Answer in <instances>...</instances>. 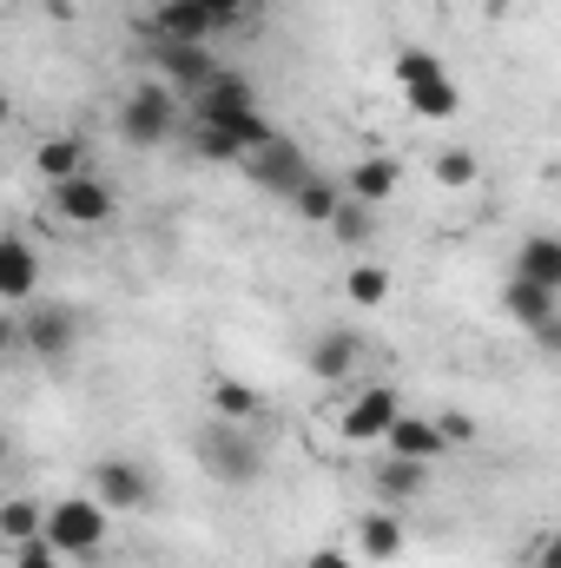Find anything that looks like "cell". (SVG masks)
<instances>
[{
  "instance_id": "obj_1",
  "label": "cell",
  "mask_w": 561,
  "mask_h": 568,
  "mask_svg": "<svg viewBox=\"0 0 561 568\" xmlns=\"http://www.w3.org/2000/svg\"><path fill=\"white\" fill-rule=\"evenodd\" d=\"M13 317H20V351H33L40 364H67L86 344V317L67 297H27Z\"/></svg>"
},
{
  "instance_id": "obj_2",
  "label": "cell",
  "mask_w": 561,
  "mask_h": 568,
  "mask_svg": "<svg viewBox=\"0 0 561 568\" xmlns=\"http://www.w3.org/2000/svg\"><path fill=\"white\" fill-rule=\"evenodd\" d=\"M198 463H205V476L212 483H225V489H252L258 476H265V443L252 436V424H205L198 429Z\"/></svg>"
},
{
  "instance_id": "obj_3",
  "label": "cell",
  "mask_w": 561,
  "mask_h": 568,
  "mask_svg": "<svg viewBox=\"0 0 561 568\" xmlns=\"http://www.w3.org/2000/svg\"><path fill=\"white\" fill-rule=\"evenodd\" d=\"M40 542L53 556H73V562H93L106 549V509L93 496H60L47 503V523H40Z\"/></svg>"
},
{
  "instance_id": "obj_4",
  "label": "cell",
  "mask_w": 561,
  "mask_h": 568,
  "mask_svg": "<svg viewBox=\"0 0 561 568\" xmlns=\"http://www.w3.org/2000/svg\"><path fill=\"white\" fill-rule=\"evenodd\" d=\"M113 126H120V140L126 145H165L172 140V126H178V93H172L165 80H140V87L120 100Z\"/></svg>"
},
{
  "instance_id": "obj_5",
  "label": "cell",
  "mask_w": 561,
  "mask_h": 568,
  "mask_svg": "<svg viewBox=\"0 0 561 568\" xmlns=\"http://www.w3.org/2000/svg\"><path fill=\"white\" fill-rule=\"evenodd\" d=\"M86 496L113 516H140V509H152V496H159V483H152V469L145 463H133V456H100L93 463V476H86Z\"/></svg>"
},
{
  "instance_id": "obj_6",
  "label": "cell",
  "mask_w": 561,
  "mask_h": 568,
  "mask_svg": "<svg viewBox=\"0 0 561 568\" xmlns=\"http://www.w3.org/2000/svg\"><path fill=\"white\" fill-rule=\"evenodd\" d=\"M238 172H245L258 192H278V199H290V192H297V185H304L317 165H310V152H304L297 140H284V133H278L272 145L245 152V159H238Z\"/></svg>"
},
{
  "instance_id": "obj_7",
  "label": "cell",
  "mask_w": 561,
  "mask_h": 568,
  "mask_svg": "<svg viewBox=\"0 0 561 568\" xmlns=\"http://www.w3.org/2000/svg\"><path fill=\"white\" fill-rule=\"evenodd\" d=\"M113 212H120V199H113V185H106V179H93V172H80V179H60V185H53V219H60V225L100 232Z\"/></svg>"
},
{
  "instance_id": "obj_8",
  "label": "cell",
  "mask_w": 561,
  "mask_h": 568,
  "mask_svg": "<svg viewBox=\"0 0 561 568\" xmlns=\"http://www.w3.org/2000/svg\"><path fill=\"white\" fill-rule=\"evenodd\" d=\"M404 417V397L390 390V384H370V390H357L350 404H344V443H384V429Z\"/></svg>"
},
{
  "instance_id": "obj_9",
  "label": "cell",
  "mask_w": 561,
  "mask_h": 568,
  "mask_svg": "<svg viewBox=\"0 0 561 568\" xmlns=\"http://www.w3.org/2000/svg\"><path fill=\"white\" fill-rule=\"evenodd\" d=\"M258 106V87L245 73H212L198 93H192V126H212V120H232V113H252Z\"/></svg>"
},
{
  "instance_id": "obj_10",
  "label": "cell",
  "mask_w": 561,
  "mask_h": 568,
  "mask_svg": "<svg viewBox=\"0 0 561 568\" xmlns=\"http://www.w3.org/2000/svg\"><path fill=\"white\" fill-rule=\"evenodd\" d=\"M310 377L317 384H350L357 377V364H364V337L357 331H344V324H330V331H317L310 337Z\"/></svg>"
},
{
  "instance_id": "obj_11",
  "label": "cell",
  "mask_w": 561,
  "mask_h": 568,
  "mask_svg": "<svg viewBox=\"0 0 561 568\" xmlns=\"http://www.w3.org/2000/svg\"><path fill=\"white\" fill-rule=\"evenodd\" d=\"M397 185H404V159H390V152H370V159H357L350 172H344V199H357V205H390L397 199Z\"/></svg>"
},
{
  "instance_id": "obj_12",
  "label": "cell",
  "mask_w": 561,
  "mask_h": 568,
  "mask_svg": "<svg viewBox=\"0 0 561 568\" xmlns=\"http://www.w3.org/2000/svg\"><path fill=\"white\" fill-rule=\"evenodd\" d=\"M27 297H40V252H33L27 239L0 232V304L20 311Z\"/></svg>"
},
{
  "instance_id": "obj_13",
  "label": "cell",
  "mask_w": 561,
  "mask_h": 568,
  "mask_svg": "<svg viewBox=\"0 0 561 568\" xmlns=\"http://www.w3.org/2000/svg\"><path fill=\"white\" fill-rule=\"evenodd\" d=\"M218 27L205 20V7L198 0H165L159 13H152V40L159 47H205Z\"/></svg>"
},
{
  "instance_id": "obj_14",
  "label": "cell",
  "mask_w": 561,
  "mask_h": 568,
  "mask_svg": "<svg viewBox=\"0 0 561 568\" xmlns=\"http://www.w3.org/2000/svg\"><path fill=\"white\" fill-rule=\"evenodd\" d=\"M404 106L429 120V126H442V120H456L462 113V87H456V73H436V80H422V87H404Z\"/></svg>"
},
{
  "instance_id": "obj_15",
  "label": "cell",
  "mask_w": 561,
  "mask_h": 568,
  "mask_svg": "<svg viewBox=\"0 0 561 568\" xmlns=\"http://www.w3.org/2000/svg\"><path fill=\"white\" fill-rule=\"evenodd\" d=\"M159 67H165V87H172V93H198V87L218 73L212 47H159Z\"/></svg>"
},
{
  "instance_id": "obj_16",
  "label": "cell",
  "mask_w": 561,
  "mask_h": 568,
  "mask_svg": "<svg viewBox=\"0 0 561 568\" xmlns=\"http://www.w3.org/2000/svg\"><path fill=\"white\" fill-rule=\"evenodd\" d=\"M516 278L542 284V291H561V239L555 232L522 239V252H516Z\"/></svg>"
},
{
  "instance_id": "obj_17",
  "label": "cell",
  "mask_w": 561,
  "mask_h": 568,
  "mask_svg": "<svg viewBox=\"0 0 561 568\" xmlns=\"http://www.w3.org/2000/svg\"><path fill=\"white\" fill-rule=\"evenodd\" d=\"M33 172L47 179V185H60V179H80L86 172V140H73V133H53V140L33 145Z\"/></svg>"
},
{
  "instance_id": "obj_18",
  "label": "cell",
  "mask_w": 561,
  "mask_h": 568,
  "mask_svg": "<svg viewBox=\"0 0 561 568\" xmlns=\"http://www.w3.org/2000/svg\"><path fill=\"white\" fill-rule=\"evenodd\" d=\"M384 449H390V456H410V463H436L449 443L436 436V424H429V417H397V424L384 429Z\"/></svg>"
},
{
  "instance_id": "obj_19",
  "label": "cell",
  "mask_w": 561,
  "mask_h": 568,
  "mask_svg": "<svg viewBox=\"0 0 561 568\" xmlns=\"http://www.w3.org/2000/svg\"><path fill=\"white\" fill-rule=\"evenodd\" d=\"M357 549H364L370 562H397V556H404V516L370 509V516L357 523Z\"/></svg>"
},
{
  "instance_id": "obj_20",
  "label": "cell",
  "mask_w": 561,
  "mask_h": 568,
  "mask_svg": "<svg viewBox=\"0 0 561 568\" xmlns=\"http://www.w3.org/2000/svg\"><path fill=\"white\" fill-rule=\"evenodd\" d=\"M40 523H47V503H40V496H0V549L33 542Z\"/></svg>"
},
{
  "instance_id": "obj_21",
  "label": "cell",
  "mask_w": 561,
  "mask_h": 568,
  "mask_svg": "<svg viewBox=\"0 0 561 568\" xmlns=\"http://www.w3.org/2000/svg\"><path fill=\"white\" fill-rule=\"evenodd\" d=\"M370 483H377V496H384V503H410V496H422V483H429V463H410V456H384Z\"/></svg>"
},
{
  "instance_id": "obj_22",
  "label": "cell",
  "mask_w": 561,
  "mask_h": 568,
  "mask_svg": "<svg viewBox=\"0 0 561 568\" xmlns=\"http://www.w3.org/2000/svg\"><path fill=\"white\" fill-rule=\"evenodd\" d=\"M555 297H561V291H542V284H529V278L502 284V311H509L516 324H529V331H536L542 317H555Z\"/></svg>"
},
{
  "instance_id": "obj_23",
  "label": "cell",
  "mask_w": 561,
  "mask_h": 568,
  "mask_svg": "<svg viewBox=\"0 0 561 568\" xmlns=\"http://www.w3.org/2000/svg\"><path fill=\"white\" fill-rule=\"evenodd\" d=\"M212 410L225 417V424H258V410H265V397L245 384V377H218L212 384Z\"/></svg>"
},
{
  "instance_id": "obj_24",
  "label": "cell",
  "mask_w": 561,
  "mask_h": 568,
  "mask_svg": "<svg viewBox=\"0 0 561 568\" xmlns=\"http://www.w3.org/2000/svg\"><path fill=\"white\" fill-rule=\"evenodd\" d=\"M337 199H344V192H337L330 179H317V172H310V179H304V185L290 192V212H297L304 225H330V212H337Z\"/></svg>"
},
{
  "instance_id": "obj_25",
  "label": "cell",
  "mask_w": 561,
  "mask_h": 568,
  "mask_svg": "<svg viewBox=\"0 0 561 568\" xmlns=\"http://www.w3.org/2000/svg\"><path fill=\"white\" fill-rule=\"evenodd\" d=\"M377 225H370V205H357V199H337V212H330V239L337 245H364Z\"/></svg>"
},
{
  "instance_id": "obj_26",
  "label": "cell",
  "mask_w": 561,
  "mask_h": 568,
  "mask_svg": "<svg viewBox=\"0 0 561 568\" xmlns=\"http://www.w3.org/2000/svg\"><path fill=\"white\" fill-rule=\"evenodd\" d=\"M390 73H397V87H422V80H436V73H449V67H442L429 47H397Z\"/></svg>"
},
{
  "instance_id": "obj_27",
  "label": "cell",
  "mask_w": 561,
  "mask_h": 568,
  "mask_svg": "<svg viewBox=\"0 0 561 568\" xmlns=\"http://www.w3.org/2000/svg\"><path fill=\"white\" fill-rule=\"evenodd\" d=\"M344 291H350V304L377 311V304L390 297V272H384V265H350V278H344Z\"/></svg>"
},
{
  "instance_id": "obj_28",
  "label": "cell",
  "mask_w": 561,
  "mask_h": 568,
  "mask_svg": "<svg viewBox=\"0 0 561 568\" xmlns=\"http://www.w3.org/2000/svg\"><path fill=\"white\" fill-rule=\"evenodd\" d=\"M476 152L469 145H449V152H436V185H449V192H462V185H476Z\"/></svg>"
},
{
  "instance_id": "obj_29",
  "label": "cell",
  "mask_w": 561,
  "mask_h": 568,
  "mask_svg": "<svg viewBox=\"0 0 561 568\" xmlns=\"http://www.w3.org/2000/svg\"><path fill=\"white\" fill-rule=\"evenodd\" d=\"M436 424V436L449 443V449H462V443H476V417L469 410H442V417H429Z\"/></svg>"
},
{
  "instance_id": "obj_30",
  "label": "cell",
  "mask_w": 561,
  "mask_h": 568,
  "mask_svg": "<svg viewBox=\"0 0 561 568\" xmlns=\"http://www.w3.org/2000/svg\"><path fill=\"white\" fill-rule=\"evenodd\" d=\"M7 556H13V568H60V556H53L40 536H33V542H20V549H7Z\"/></svg>"
},
{
  "instance_id": "obj_31",
  "label": "cell",
  "mask_w": 561,
  "mask_h": 568,
  "mask_svg": "<svg viewBox=\"0 0 561 568\" xmlns=\"http://www.w3.org/2000/svg\"><path fill=\"white\" fill-rule=\"evenodd\" d=\"M212 27H245V0H198Z\"/></svg>"
},
{
  "instance_id": "obj_32",
  "label": "cell",
  "mask_w": 561,
  "mask_h": 568,
  "mask_svg": "<svg viewBox=\"0 0 561 568\" xmlns=\"http://www.w3.org/2000/svg\"><path fill=\"white\" fill-rule=\"evenodd\" d=\"M7 351H20V317H13V304H0V357Z\"/></svg>"
},
{
  "instance_id": "obj_33",
  "label": "cell",
  "mask_w": 561,
  "mask_h": 568,
  "mask_svg": "<svg viewBox=\"0 0 561 568\" xmlns=\"http://www.w3.org/2000/svg\"><path fill=\"white\" fill-rule=\"evenodd\" d=\"M304 568H357V562H350L344 549H310V556H304Z\"/></svg>"
},
{
  "instance_id": "obj_34",
  "label": "cell",
  "mask_w": 561,
  "mask_h": 568,
  "mask_svg": "<svg viewBox=\"0 0 561 568\" xmlns=\"http://www.w3.org/2000/svg\"><path fill=\"white\" fill-rule=\"evenodd\" d=\"M536 344H542V351H561V317H542V324H536Z\"/></svg>"
},
{
  "instance_id": "obj_35",
  "label": "cell",
  "mask_w": 561,
  "mask_h": 568,
  "mask_svg": "<svg viewBox=\"0 0 561 568\" xmlns=\"http://www.w3.org/2000/svg\"><path fill=\"white\" fill-rule=\"evenodd\" d=\"M536 562H542V568H561V556H555V536H542V542H536Z\"/></svg>"
},
{
  "instance_id": "obj_36",
  "label": "cell",
  "mask_w": 561,
  "mask_h": 568,
  "mask_svg": "<svg viewBox=\"0 0 561 568\" xmlns=\"http://www.w3.org/2000/svg\"><path fill=\"white\" fill-rule=\"evenodd\" d=\"M509 7H516V0H482V13H489V20H502Z\"/></svg>"
},
{
  "instance_id": "obj_37",
  "label": "cell",
  "mask_w": 561,
  "mask_h": 568,
  "mask_svg": "<svg viewBox=\"0 0 561 568\" xmlns=\"http://www.w3.org/2000/svg\"><path fill=\"white\" fill-rule=\"evenodd\" d=\"M7 456H13V436H7V424H0V463H7Z\"/></svg>"
},
{
  "instance_id": "obj_38",
  "label": "cell",
  "mask_w": 561,
  "mask_h": 568,
  "mask_svg": "<svg viewBox=\"0 0 561 568\" xmlns=\"http://www.w3.org/2000/svg\"><path fill=\"white\" fill-rule=\"evenodd\" d=\"M7 120H13V100H7V93H0V126H7Z\"/></svg>"
}]
</instances>
